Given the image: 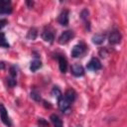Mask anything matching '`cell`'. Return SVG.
<instances>
[{"instance_id": "6da1fadb", "label": "cell", "mask_w": 127, "mask_h": 127, "mask_svg": "<svg viewBox=\"0 0 127 127\" xmlns=\"http://www.w3.org/2000/svg\"><path fill=\"white\" fill-rule=\"evenodd\" d=\"M0 118L2 120V122L8 126V127H12V123H11V120L8 116V112H7V109L5 108V106L3 104H0Z\"/></svg>"}, {"instance_id": "7a4b0ae2", "label": "cell", "mask_w": 127, "mask_h": 127, "mask_svg": "<svg viewBox=\"0 0 127 127\" xmlns=\"http://www.w3.org/2000/svg\"><path fill=\"white\" fill-rule=\"evenodd\" d=\"M12 12L11 2L8 0H0V15L10 14Z\"/></svg>"}, {"instance_id": "3957f363", "label": "cell", "mask_w": 127, "mask_h": 127, "mask_svg": "<svg viewBox=\"0 0 127 127\" xmlns=\"http://www.w3.org/2000/svg\"><path fill=\"white\" fill-rule=\"evenodd\" d=\"M73 37V32L70 31V30H67V31H64V33H62V35L59 37V43L64 45V44H66L67 42H69V40Z\"/></svg>"}, {"instance_id": "277c9868", "label": "cell", "mask_w": 127, "mask_h": 127, "mask_svg": "<svg viewBox=\"0 0 127 127\" xmlns=\"http://www.w3.org/2000/svg\"><path fill=\"white\" fill-rule=\"evenodd\" d=\"M87 68L90 69V70H94V71L100 69L101 68V63H100V61L98 59H96V58H92L88 62V64H87Z\"/></svg>"}, {"instance_id": "5b68a950", "label": "cell", "mask_w": 127, "mask_h": 127, "mask_svg": "<svg viewBox=\"0 0 127 127\" xmlns=\"http://www.w3.org/2000/svg\"><path fill=\"white\" fill-rule=\"evenodd\" d=\"M85 51V47L84 45L82 44H78V45H75L73 48H72V51H71V56L73 58H78L80 57Z\"/></svg>"}, {"instance_id": "8992f818", "label": "cell", "mask_w": 127, "mask_h": 127, "mask_svg": "<svg viewBox=\"0 0 127 127\" xmlns=\"http://www.w3.org/2000/svg\"><path fill=\"white\" fill-rule=\"evenodd\" d=\"M71 73L74 76H82L84 74V68L79 64H74L71 65Z\"/></svg>"}, {"instance_id": "52a82bcc", "label": "cell", "mask_w": 127, "mask_h": 127, "mask_svg": "<svg viewBox=\"0 0 127 127\" xmlns=\"http://www.w3.org/2000/svg\"><path fill=\"white\" fill-rule=\"evenodd\" d=\"M70 102L64 96V95H62L60 98H59V108L62 110V111H65L66 109H68L69 108V106H70Z\"/></svg>"}, {"instance_id": "ba28073f", "label": "cell", "mask_w": 127, "mask_h": 127, "mask_svg": "<svg viewBox=\"0 0 127 127\" xmlns=\"http://www.w3.org/2000/svg\"><path fill=\"white\" fill-rule=\"evenodd\" d=\"M108 40H109V43L112 44V45H115V44H118L121 40V34L118 32V31H113L109 37H108Z\"/></svg>"}, {"instance_id": "9c48e42d", "label": "cell", "mask_w": 127, "mask_h": 127, "mask_svg": "<svg viewBox=\"0 0 127 127\" xmlns=\"http://www.w3.org/2000/svg\"><path fill=\"white\" fill-rule=\"evenodd\" d=\"M42 38H43L44 41L49 42V43H52V42L54 41V39H55V36H54V33H53L50 29H47V28H46V29L44 30L43 34H42Z\"/></svg>"}, {"instance_id": "30bf717a", "label": "cell", "mask_w": 127, "mask_h": 127, "mask_svg": "<svg viewBox=\"0 0 127 127\" xmlns=\"http://www.w3.org/2000/svg\"><path fill=\"white\" fill-rule=\"evenodd\" d=\"M58 21H59V23H60L61 25L66 26V25L68 24V11H66V10L63 11V12L60 14V16H59Z\"/></svg>"}, {"instance_id": "8fae6325", "label": "cell", "mask_w": 127, "mask_h": 127, "mask_svg": "<svg viewBox=\"0 0 127 127\" xmlns=\"http://www.w3.org/2000/svg\"><path fill=\"white\" fill-rule=\"evenodd\" d=\"M64 96L71 103L72 101H74V99H75V97H76V93H75V91H74L73 89L69 88V89H67V90L64 92Z\"/></svg>"}, {"instance_id": "7c38bea8", "label": "cell", "mask_w": 127, "mask_h": 127, "mask_svg": "<svg viewBox=\"0 0 127 127\" xmlns=\"http://www.w3.org/2000/svg\"><path fill=\"white\" fill-rule=\"evenodd\" d=\"M59 67H60V70L62 72H65L66 71L67 63H66V60L64 57H60L59 58Z\"/></svg>"}, {"instance_id": "4fadbf2b", "label": "cell", "mask_w": 127, "mask_h": 127, "mask_svg": "<svg viewBox=\"0 0 127 127\" xmlns=\"http://www.w3.org/2000/svg\"><path fill=\"white\" fill-rule=\"evenodd\" d=\"M50 118H51V121L53 122V124H54L55 127H63L62 119H61L58 115H56V114H52Z\"/></svg>"}, {"instance_id": "5bb4252c", "label": "cell", "mask_w": 127, "mask_h": 127, "mask_svg": "<svg viewBox=\"0 0 127 127\" xmlns=\"http://www.w3.org/2000/svg\"><path fill=\"white\" fill-rule=\"evenodd\" d=\"M104 39H105V36L104 35H102V34H96V35H94L92 37V43L95 44V45H100V44L103 43Z\"/></svg>"}, {"instance_id": "9a60e30c", "label": "cell", "mask_w": 127, "mask_h": 127, "mask_svg": "<svg viewBox=\"0 0 127 127\" xmlns=\"http://www.w3.org/2000/svg\"><path fill=\"white\" fill-rule=\"evenodd\" d=\"M41 66H42L41 61H39V60H34V61L31 63V64H30V69H31L32 71H36V70L39 69Z\"/></svg>"}, {"instance_id": "2e32d148", "label": "cell", "mask_w": 127, "mask_h": 127, "mask_svg": "<svg viewBox=\"0 0 127 127\" xmlns=\"http://www.w3.org/2000/svg\"><path fill=\"white\" fill-rule=\"evenodd\" d=\"M37 36H38V31H37L36 28L30 29L29 32H28V34H27V38H28L29 40H32V41L35 40V39L37 38Z\"/></svg>"}, {"instance_id": "e0dca14e", "label": "cell", "mask_w": 127, "mask_h": 127, "mask_svg": "<svg viewBox=\"0 0 127 127\" xmlns=\"http://www.w3.org/2000/svg\"><path fill=\"white\" fill-rule=\"evenodd\" d=\"M0 47L9 48V43L6 40V37H5L4 33H0Z\"/></svg>"}, {"instance_id": "ac0fdd59", "label": "cell", "mask_w": 127, "mask_h": 127, "mask_svg": "<svg viewBox=\"0 0 127 127\" xmlns=\"http://www.w3.org/2000/svg\"><path fill=\"white\" fill-rule=\"evenodd\" d=\"M31 97H32L34 100H36V101H40V100H41L40 93H39L37 90H33V91L31 92Z\"/></svg>"}, {"instance_id": "d6986e66", "label": "cell", "mask_w": 127, "mask_h": 127, "mask_svg": "<svg viewBox=\"0 0 127 127\" xmlns=\"http://www.w3.org/2000/svg\"><path fill=\"white\" fill-rule=\"evenodd\" d=\"M52 95L57 96L58 98H60V97L62 96V92H61V90H60L58 87H54L53 90H52Z\"/></svg>"}, {"instance_id": "ffe728a7", "label": "cell", "mask_w": 127, "mask_h": 127, "mask_svg": "<svg viewBox=\"0 0 127 127\" xmlns=\"http://www.w3.org/2000/svg\"><path fill=\"white\" fill-rule=\"evenodd\" d=\"M80 16H81V18H82L83 20H86V19L88 18V11H87L86 9L82 10L81 13H80Z\"/></svg>"}, {"instance_id": "44dd1931", "label": "cell", "mask_w": 127, "mask_h": 127, "mask_svg": "<svg viewBox=\"0 0 127 127\" xmlns=\"http://www.w3.org/2000/svg\"><path fill=\"white\" fill-rule=\"evenodd\" d=\"M8 83H9V85L10 86H14V85H16V79H15V77H9L8 78Z\"/></svg>"}, {"instance_id": "7402d4cb", "label": "cell", "mask_w": 127, "mask_h": 127, "mask_svg": "<svg viewBox=\"0 0 127 127\" xmlns=\"http://www.w3.org/2000/svg\"><path fill=\"white\" fill-rule=\"evenodd\" d=\"M10 73H11V76H12V77H15V76L17 75V69H16L15 66H11V68H10Z\"/></svg>"}, {"instance_id": "603a6c76", "label": "cell", "mask_w": 127, "mask_h": 127, "mask_svg": "<svg viewBox=\"0 0 127 127\" xmlns=\"http://www.w3.org/2000/svg\"><path fill=\"white\" fill-rule=\"evenodd\" d=\"M6 24H7V20H5V19L0 20V30L3 29V28L6 26Z\"/></svg>"}, {"instance_id": "cb8c5ba5", "label": "cell", "mask_w": 127, "mask_h": 127, "mask_svg": "<svg viewBox=\"0 0 127 127\" xmlns=\"http://www.w3.org/2000/svg\"><path fill=\"white\" fill-rule=\"evenodd\" d=\"M5 67V64L3 62H0V68H4Z\"/></svg>"}]
</instances>
